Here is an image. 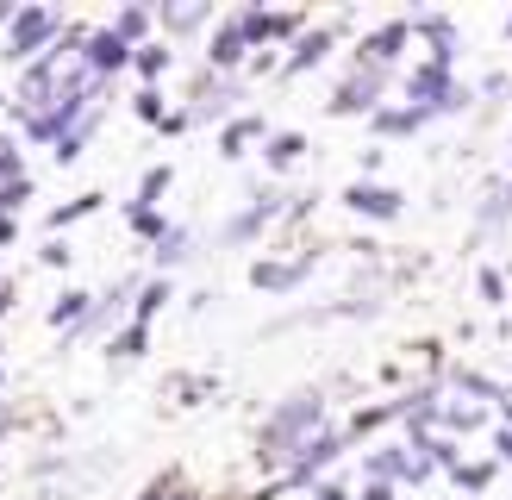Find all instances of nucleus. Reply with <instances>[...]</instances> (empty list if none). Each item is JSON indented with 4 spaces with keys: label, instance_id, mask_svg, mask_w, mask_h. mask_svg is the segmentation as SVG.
<instances>
[{
    "label": "nucleus",
    "instance_id": "20e7f679",
    "mask_svg": "<svg viewBox=\"0 0 512 500\" xmlns=\"http://www.w3.org/2000/svg\"><path fill=\"white\" fill-rule=\"evenodd\" d=\"M344 200H350L356 213H369V219H394V213H400V194H394V188H369V182L350 188Z\"/></svg>",
    "mask_w": 512,
    "mask_h": 500
},
{
    "label": "nucleus",
    "instance_id": "9d476101",
    "mask_svg": "<svg viewBox=\"0 0 512 500\" xmlns=\"http://www.w3.org/2000/svg\"><path fill=\"white\" fill-rule=\"evenodd\" d=\"M50 319H57V325H75V319H94V313H88V294H63L57 307H50Z\"/></svg>",
    "mask_w": 512,
    "mask_h": 500
},
{
    "label": "nucleus",
    "instance_id": "f257e3e1",
    "mask_svg": "<svg viewBox=\"0 0 512 500\" xmlns=\"http://www.w3.org/2000/svg\"><path fill=\"white\" fill-rule=\"evenodd\" d=\"M319 419H325V400L319 394H294L288 407H275L269 425H263V450L269 457H281V450H300L319 438Z\"/></svg>",
    "mask_w": 512,
    "mask_h": 500
},
{
    "label": "nucleus",
    "instance_id": "2eb2a0df",
    "mask_svg": "<svg viewBox=\"0 0 512 500\" xmlns=\"http://www.w3.org/2000/svg\"><path fill=\"white\" fill-rule=\"evenodd\" d=\"M138 350H144V325H132V332L113 338V357H138Z\"/></svg>",
    "mask_w": 512,
    "mask_h": 500
},
{
    "label": "nucleus",
    "instance_id": "423d86ee",
    "mask_svg": "<svg viewBox=\"0 0 512 500\" xmlns=\"http://www.w3.org/2000/svg\"><path fill=\"white\" fill-rule=\"evenodd\" d=\"M406 32H413V25H388V32H375V38L363 44V69L394 63V57H400V44H406Z\"/></svg>",
    "mask_w": 512,
    "mask_h": 500
},
{
    "label": "nucleus",
    "instance_id": "0eeeda50",
    "mask_svg": "<svg viewBox=\"0 0 512 500\" xmlns=\"http://www.w3.org/2000/svg\"><path fill=\"white\" fill-rule=\"evenodd\" d=\"M244 50H250L244 25H225V32L213 38V63H219V69H232V63H244Z\"/></svg>",
    "mask_w": 512,
    "mask_h": 500
},
{
    "label": "nucleus",
    "instance_id": "7ed1b4c3",
    "mask_svg": "<svg viewBox=\"0 0 512 500\" xmlns=\"http://www.w3.org/2000/svg\"><path fill=\"white\" fill-rule=\"evenodd\" d=\"M375 94H381V69H363V63H356V75L338 88V100H331V113H363Z\"/></svg>",
    "mask_w": 512,
    "mask_h": 500
},
{
    "label": "nucleus",
    "instance_id": "5701e85b",
    "mask_svg": "<svg viewBox=\"0 0 512 500\" xmlns=\"http://www.w3.org/2000/svg\"><path fill=\"white\" fill-rule=\"evenodd\" d=\"M500 450H506V457H512V432H506V438H500Z\"/></svg>",
    "mask_w": 512,
    "mask_h": 500
},
{
    "label": "nucleus",
    "instance_id": "aec40b11",
    "mask_svg": "<svg viewBox=\"0 0 512 500\" xmlns=\"http://www.w3.org/2000/svg\"><path fill=\"white\" fill-rule=\"evenodd\" d=\"M163 63H169V50H157V44H150V50H138V69H144V75H157Z\"/></svg>",
    "mask_w": 512,
    "mask_h": 500
},
{
    "label": "nucleus",
    "instance_id": "4be33fe9",
    "mask_svg": "<svg viewBox=\"0 0 512 500\" xmlns=\"http://www.w3.org/2000/svg\"><path fill=\"white\" fill-rule=\"evenodd\" d=\"M363 500H394V488H388V482H375V488H369Z\"/></svg>",
    "mask_w": 512,
    "mask_h": 500
},
{
    "label": "nucleus",
    "instance_id": "dca6fc26",
    "mask_svg": "<svg viewBox=\"0 0 512 500\" xmlns=\"http://www.w3.org/2000/svg\"><path fill=\"white\" fill-rule=\"evenodd\" d=\"M163 300H169V288H163V282H150V288H144V300H138V325H144L150 313H157Z\"/></svg>",
    "mask_w": 512,
    "mask_h": 500
},
{
    "label": "nucleus",
    "instance_id": "4468645a",
    "mask_svg": "<svg viewBox=\"0 0 512 500\" xmlns=\"http://www.w3.org/2000/svg\"><path fill=\"white\" fill-rule=\"evenodd\" d=\"M144 25H150V13H119V25H113V32H119L125 44H132V38H144Z\"/></svg>",
    "mask_w": 512,
    "mask_h": 500
},
{
    "label": "nucleus",
    "instance_id": "6e6552de",
    "mask_svg": "<svg viewBox=\"0 0 512 500\" xmlns=\"http://www.w3.org/2000/svg\"><path fill=\"white\" fill-rule=\"evenodd\" d=\"M300 150H306V138H300V132H275V138H269V163H275V169H288Z\"/></svg>",
    "mask_w": 512,
    "mask_h": 500
},
{
    "label": "nucleus",
    "instance_id": "ddd939ff",
    "mask_svg": "<svg viewBox=\"0 0 512 500\" xmlns=\"http://www.w3.org/2000/svg\"><path fill=\"white\" fill-rule=\"evenodd\" d=\"M163 188H169V169H150V175H144V200H138V213H150V200H157Z\"/></svg>",
    "mask_w": 512,
    "mask_h": 500
},
{
    "label": "nucleus",
    "instance_id": "6ab92c4d",
    "mask_svg": "<svg viewBox=\"0 0 512 500\" xmlns=\"http://www.w3.org/2000/svg\"><path fill=\"white\" fill-rule=\"evenodd\" d=\"M94 207H100V194H82V200H69V207L57 213V225H63V219H82V213H94Z\"/></svg>",
    "mask_w": 512,
    "mask_h": 500
},
{
    "label": "nucleus",
    "instance_id": "a211bd4d",
    "mask_svg": "<svg viewBox=\"0 0 512 500\" xmlns=\"http://www.w3.org/2000/svg\"><path fill=\"white\" fill-rule=\"evenodd\" d=\"M488 475H494L488 463H463V469H456V482H463V488H481V482H488Z\"/></svg>",
    "mask_w": 512,
    "mask_h": 500
},
{
    "label": "nucleus",
    "instance_id": "39448f33",
    "mask_svg": "<svg viewBox=\"0 0 512 500\" xmlns=\"http://www.w3.org/2000/svg\"><path fill=\"white\" fill-rule=\"evenodd\" d=\"M125 57H132V50H125V38H119V32H94V38H88V69H94V75L119 69Z\"/></svg>",
    "mask_w": 512,
    "mask_h": 500
},
{
    "label": "nucleus",
    "instance_id": "f8f14e48",
    "mask_svg": "<svg viewBox=\"0 0 512 500\" xmlns=\"http://www.w3.org/2000/svg\"><path fill=\"white\" fill-rule=\"evenodd\" d=\"M256 132H263V125H256V119H244V125H232V132H225V157H238V150L256 138Z\"/></svg>",
    "mask_w": 512,
    "mask_h": 500
},
{
    "label": "nucleus",
    "instance_id": "412c9836",
    "mask_svg": "<svg viewBox=\"0 0 512 500\" xmlns=\"http://www.w3.org/2000/svg\"><path fill=\"white\" fill-rule=\"evenodd\" d=\"M313 500H350V494H344V482H319V494H313Z\"/></svg>",
    "mask_w": 512,
    "mask_h": 500
},
{
    "label": "nucleus",
    "instance_id": "b1692460",
    "mask_svg": "<svg viewBox=\"0 0 512 500\" xmlns=\"http://www.w3.org/2000/svg\"><path fill=\"white\" fill-rule=\"evenodd\" d=\"M0 313H7V282H0Z\"/></svg>",
    "mask_w": 512,
    "mask_h": 500
},
{
    "label": "nucleus",
    "instance_id": "9b49d317",
    "mask_svg": "<svg viewBox=\"0 0 512 500\" xmlns=\"http://www.w3.org/2000/svg\"><path fill=\"white\" fill-rule=\"evenodd\" d=\"M163 19H169V25H175V32H194V25H207V19H213V13H207V7H169V13H163Z\"/></svg>",
    "mask_w": 512,
    "mask_h": 500
},
{
    "label": "nucleus",
    "instance_id": "1a4fd4ad",
    "mask_svg": "<svg viewBox=\"0 0 512 500\" xmlns=\"http://www.w3.org/2000/svg\"><path fill=\"white\" fill-rule=\"evenodd\" d=\"M325 44H331L325 32H313V38H300V50H294V57H288V75H300V69H313V63L325 57Z\"/></svg>",
    "mask_w": 512,
    "mask_h": 500
},
{
    "label": "nucleus",
    "instance_id": "f03ea898",
    "mask_svg": "<svg viewBox=\"0 0 512 500\" xmlns=\"http://www.w3.org/2000/svg\"><path fill=\"white\" fill-rule=\"evenodd\" d=\"M50 38H57V13H44V7H25L19 19H13V50H7V57H32V50H38V57H44V44Z\"/></svg>",
    "mask_w": 512,
    "mask_h": 500
},
{
    "label": "nucleus",
    "instance_id": "f3484780",
    "mask_svg": "<svg viewBox=\"0 0 512 500\" xmlns=\"http://www.w3.org/2000/svg\"><path fill=\"white\" fill-rule=\"evenodd\" d=\"M138 113H144V119H163V125H169V113H163V94H157V88H144V94H138Z\"/></svg>",
    "mask_w": 512,
    "mask_h": 500
}]
</instances>
